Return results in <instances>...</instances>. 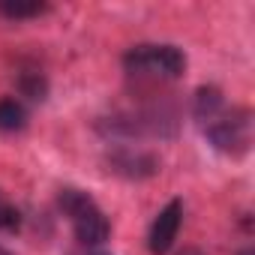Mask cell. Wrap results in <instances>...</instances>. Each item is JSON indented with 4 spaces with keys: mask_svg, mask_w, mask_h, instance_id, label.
<instances>
[{
    "mask_svg": "<svg viewBox=\"0 0 255 255\" xmlns=\"http://www.w3.org/2000/svg\"><path fill=\"white\" fill-rule=\"evenodd\" d=\"M72 228H75L78 243H81V246H90V249L102 246V243L111 237V219L102 213L99 204L90 207L87 213H81L78 219H72Z\"/></svg>",
    "mask_w": 255,
    "mask_h": 255,
    "instance_id": "cell-6",
    "label": "cell"
},
{
    "mask_svg": "<svg viewBox=\"0 0 255 255\" xmlns=\"http://www.w3.org/2000/svg\"><path fill=\"white\" fill-rule=\"evenodd\" d=\"M201 132H204V138L210 141V147L216 153L240 159L252 147V111L246 105L222 108V114L210 126H204Z\"/></svg>",
    "mask_w": 255,
    "mask_h": 255,
    "instance_id": "cell-3",
    "label": "cell"
},
{
    "mask_svg": "<svg viewBox=\"0 0 255 255\" xmlns=\"http://www.w3.org/2000/svg\"><path fill=\"white\" fill-rule=\"evenodd\" d=\"M180 225H183V201L180 198H171L159 213L156 219L150 222V231H147V249L153 255H168L174 249V240L180 234Z\"/></svg>",
    "mask_w": 255,
    "mask_h": 255,
    "instance_id": "cell-5",
    "label": "cell"
},
{
    "mask_svg": "<svg viewBox=\"0 0 255 255\" xmlns=\"http://www.w3.org/2000/svg\"><path fill=\"white\" fill-rule=\"evenodd\" d=\"M18 225H21V216H18V210L0 195V231H18Z\"/></svg>",
    "mask_w": 255,
    "mask_h": 255,
    "instance_id": "cell-12",
    "label": "cell"
},
{
    "mask_svg": "<svg viewBox=\"0 0 255 255\" xmlns=\"http://www.w3.org/2000/svg\"><path fill=\"white\" fill-rule=\"evenodd\" d=\"M222 108H225V96H222V90L216 84H201L195 90V96H192V120L201 126V129L210 126L222 114Z\"/></svg>",
    "mask_w": 255,
    "mask_h": 255,
    "instance_id": "cell-7",
    "label": "cell"
},
{
    "mask_svg": "<svg viewBox=\"0 0 255 255\" xmlns=\"http://www.w3.org/2000/svg\"><path fill=\"white\" fill-rule=\"evenodd\" d=\"M237 255H255V252H252V249H240Z\"/></svg>",
    "mask_w": 255,
    "mask_h": 255,
    "instance_id": "cell-14",
    "label": "cell"
},
{
    "mask_svg": "<svg viewBox=\"0 0 255 255\" xmlns=\"http://www.w3.org/2000/svg\"><path fill=\"white\" fill-rule=\"evenodd\" d=\"M15 90L27 96L30 102H45L48 99V78L39 69H21L15 75Z\"/></svg>",
    "mask_w": 255,
    "mask_h": 255,
    "instance_id": "cell-10",
    "label": "cell"
},
{
    "mask_svg": "<svg viewBox=\"0 0 255 255\" xmlns=\"http://www.w3.org/2000/svg\"><path fill=\"white\" fill-rule=\"evenodd\" d=\"M90 255H111V252H102V249H93Z\"/></svg>",
    "mask_w": 255,
    "mask_h": 255,
    "instance_id": "cell-15",
    "label": "cell"
},
{
    "mask_svg": "<svg viewBox=\"0 0 255 255\" xmlns=\"http://www.w3.org/2000/svg\"><path fill=\"white\" fill-rule=\"evenodd\" d=\"M51 12V3L45 0H0V18L6 21H30Z\"/></svg>",
    "mask_w": 255,
    "mask_h": 255,
    "instance_id": "cell-8",
    "label": "cell"
},
{
    "mask_svg": "<svg viewBox=\"0 0 255 255\" xmlns=\"http://www.w3.org/2000/svg\"><path fill=\"white\" fill-rule=\"evenodd\" d=\"M177 255H207V252H204V249H198V246H183Z\"/></svg>",
    "mask_w": 255,
    "mask_h": 255,
    "instance_id": "cell-13",
    "label": "cell"
},
{
    "mask_svg": "<svg viewBox=\"0 0 255 255\" xmlns=\"http://www.w3.org/2000/svg\"><path fill=\"white\" fill-rule=\"evenodd\" d=\"M186 54L168 42H141L123 54V69L135 78H165L174 81L186 72Z\"/></svg>",
    "mask_w": 255,
    "mask_h": 255,
    "instance_id": "cell-2",
    "label": "cell"
},
{
    "mask_svg": "<svg viewBox=\"0 0 255 255\" xmlns=\"http://www.w3.org/2000/svg\"><path fill=\"white\" fill-rule=\"evenodd\" d=\"M57 207H60V213H63V216L78 219L81 213H87L90 207H96V201H93L84 189L66 186V189H60V195H57Z\"/></svg>",
    "mask_w": 255,
    "mask_h": 255,
    "instance_id": "cell-11",
    "label": "cell"
},
{
    "mask_svg": "<svg viewBox=\"0 0 255 255\" xmlns=\"http://www.w3.org/2000/svg\"><path fill=\"white\" fill-rule=\"evenodd\" d=\"M0 255H9V252H3V249H0Z\"/></svg>",
    "mask_w": 255,
    "mask_h": 255,
    "instance_id": "cell-16",
    "label": "cell"
},
{
    "mask_svg": "<svg viewBox=\"0 0 255 255\" xmlns=\"http://www.w3.org/2000/svg\"><path fill=\"white\" fill-rule=\"evenodd\" d=\"M105 165L123 180H150L153 174H159V156L132 144L111 147V153H105Z\"/></svg>",
    "mask_w": 255,
    "mask_h": 255,
    "instance_id": "cell-4",
    "label": "cell"
},
{
    "mask_svg": "<svg viewBox=\"0 0 255 255\" xmlns=\"http://www.w3.org/2000/svg\"><path fill=\"white\" fill-rule=\"evenodd\" d=\"M27 126V108L15 96H0V132H21Z\"/></svg>",
    "mask_w": 255,
    "mask_h": 255,
    "instance_id": "cell-9",
    "label": "cell"
},
{
    "mask_svg": "<svg viewBox=\"0 0 255 255\" xmlns=\"http://www.w3.org/2000/svg\"><path fill=\"white\" fill-rule=\"evenodd\" d=\"M180 117L171 105H147L135 111H120L96 123L99 135L111 141H144V138H174Z\"/></svg>",
    "mask_w": 255,
    "mask_h": 255,
    "instance_id": "cell-1",
    "label": "cell"
}]
</instances>
